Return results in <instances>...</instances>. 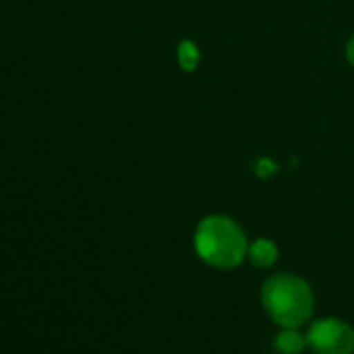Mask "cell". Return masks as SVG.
I'll return each instance as SVG.
<instances>
[{
	"label": "cell",
	"mask_w": 354,
	"mask_h": 354,
	"mask_svg": "<svg viewBox=\"0 0 354 354\" xmlns=\"http://www.w3.org/2000/svg\"><path fill=\"white\" fill-rule=\"evenodd\" d=\"M248 238L244 230L225 215L205 217L194 232L196 254L215 269H234L248 257Z\"/></svg>",
	"instance_id": "obj_1"
},
{
	"label": "cell",
	"mask_w": 354,
	"mask_h": 354,
	"mask_svg": "<svg viewBox=\"0 0 354 354\" xmlns=\"http://www.w3.org/2000/svg\"><path fill=\"white\" fill-rule=\"evenodd\" d=\"M261 300L267 315L281 327L304 325L315 308L310 286L292 273H275L261 288Z\"/></svg>",
	"instance_id": "obj_2"
},
{
	"label": "cell",
	"mask_w": 354,
	"mask_h": 354,
	"mask_svg": "<svg viewBox=\"0 0 354 354\" xmlns=\"http://www.w3.org/2000/svg\"><path fill=\"white\" fill-rule=\"evenodd\" d=\"M306 344L315 354H352L354 329L342 319L325 317L308 327Z\"/></svg>",
	"instance_id": "obj_3"
},
{
	"label": "cell",
	"mask_w": 354,
	"mask_h": 354,
	"mask_svg": "<svg viewBox=\"0 0 354 354\" xmlns=\"http://www.w3.org/2000/svg\"><path fill=\"white\" fill-rule=\"evenodd\" d=\"M277 254H279V250H277L275 242H271V240H267V238H259V240H254V242L248 246V257H246V259H248L254 267L267 269V267L275 265Z\"/></svg>",
	"instance_id": "obj_4"
},
{
	"label": "cell",
	"mask_w": 354,
	"mask_h": 354,
	"mask_svg": "<svg viewBox=\"0 0 354 354\" xmlns=\"http://www.w3.org/2000/svg\"><path fill=\"white\" fill-rule=\"evenodd\" d=\"M306 346V335H302L298 327H283L275 335V348L281 354H300Z\"/></svg>",
	"instance_id": "obj_5"
},
{
	"label": "cell",
	"mask_w": 354,
	"mask_h": 354,
	"mask_svg": "<svg viewBox=\"0 0 354 354\" xmlns=\"http://www.w3.org/2000/svg\"><path fill=\"white\" fill-rule=\"evenodd\" d=\"M177 61L184 71H194L201 63V50L192 40H182L177 48Z\"/></svg>",
	"instance_id": "obj_6"
},
{
	"label": "cell",
	"mask_w": 354,
	"mask_h": 354,
	"mask_svg": "<svg viewBox=\"0 0 354 354\" xmlns=\"http://www.w3.org/2000/svg\"><path fill=\"white\" fill-rule=\"evenodd\" d=\"M257 173H259V175H269V173H275V165L263 158V160L259 162V169H257Z\"/></svg>",
	"instance_id": "obj_7"
},
{
	"label": "cell",
	"mask_w": 354,
	"mask_h": 354,
	"mask_svg": "<svg viewBox=\"0 0 354 354\" xmlns=\"http://www.w3.org/2000/svg\"><path fill=\"white\" fill-rule=\"evenodd\" d=\"M346 59H348V63L354 67V34L350 36V40H348V44H346Z\"/></svg>",
	"instance_id": "obj_8"
}]
</instances>
